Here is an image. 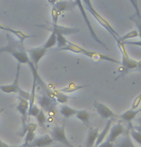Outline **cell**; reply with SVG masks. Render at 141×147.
I'll use <instances>...</instances> for the list:
<instances>
[{
  "instance_id": "1",
  "label": "cell",
  "mask_w": 141,
  "mask_h": 147,
  "mask_svg": "<svg viewBox=\"0 0 141 147\" xmlns=\"http://www.w3.org/2000/svg\"><path fill=\"white\" fill-rule=\"evenodd\" d=\"M7 44L0 48V53H7L16 58L17 63L28 64L30 59L27 55V50L25 49L24 41L16 39L11 34H7Z\"/></svg>"
},
{
  "instance_id": "2",
  "label": "cell",
  "mask_w": 141,
  "mask_h": 147,
  "mask_svg": "<svg viewBox=\"0 0 141 147\" xmlns=\"http://www.w3.org/2000/svg\"><path fill=\"white\" fill-rule=\"evenodd\" d=\"M19 74H20V64L17 63L16 78H14V80L13 81V83L8 84V85H0V90L5 94H11V93L17 94L18 96H20V98L29 100L30 94H29L28 92H26V91H24V90H22L19 86Z\"/></svg>"
},
{
  "instance_id": "3",
  "label": "cell",
  "mask_w": 141,
  "mask_h": 147,
  "mask_svg": "<svg viewBox=\"0 0 141 147\" xmlns=\"http://www.w3.org/2000/svg\"><path fill=\"white\" fill-rule=\"evenodd\" d=\"M82 2H83V4H84V8L87 9V10L92 14V16L94 17V18H95L97 21L100 23V25L103 26V27H104L106 30H107L108 33H110L111 36H113V38L115 39V41L118 39V37L120 36L118 34V33H117V32L114 30L112 27H111V26L110 25V23H108L107 20H106L104 17L101 16V14H100L99 13H97L96 10L93 8V6L91 4V0H82Z\"/></svg>"
},
{
  "instance_id": "4",
  "label": "cell",
  "mask_w": 141,
  "mask_h": 147,
  "mask_svg": "<svg viewBox=\"0 0 141 147\" xmlns=\"http://www.w3.org/2000/svg\"><path fill=\"white\" fill-rule=\"evenodd\" d=\"M117 45H118L120 51L122 53V62H121V67L118 69V72L121 74L116 79H118L120 76H125L126 74H128L131 70L137 69V61L131 59V58L129 57L127 50H126V45H124L121 42H117Z\"/></svg>"
},
{
  "instance_id": "5",
  "label": "cell",
  "mask_w": 141,
  "mask_h": 147,
  "mask_svg": "<svg viewBox=\"0 0 141 147\" xmlns=\"http://www.w3.org/2000/svg\"><path fill=\"white\" fill-rule=\"evenodd\" d=\"M37 102H39L40 106L42 107V109L43 111H46L47 113H49L50 115H53L56 112L57 109V100L55 98L50 96L46 94H42V96H39L37 98Z\"/></svg>"
},
{
  "instance_id": "6",
  "label": "cell",
  "mask_w": 141,
  "mask_h": 147,
  "mask_svg": "<svg viewBox=\"0 0 141 147\" xmlns=\"http://www.w3.org/2000/svg\"><path fill=\"white\" fill-rule=\"evenodd\" d=\"M50 137L52 138L53 142H60L66 147H74L69 142V140H67L66 135H65V127H64V124H63L61 126H55V127L52 129Z\"/></svg>"
},
{
  "instance_id": "7",
  "label": "cell",
  "mask_w": 141,
  "mask_h": 147,
  "mask_svg": "<svg viewBox=\"0 0 141 147\" xmlns=\"http://www.w3.org/2000/svg\"><path fill=\"white\" fill-rule=\"evenodd\" d=\"M74 1H75V3H76V7H78V8H79V10H80V11H81L82 16H83V18H84V22H86V24H87V28H89V34H90V36H91V37H92L93 39L95 40L98 44H100V45L103 46V47H105L106 49H108L107 45H106V44H104L101 40L99 39V37L97 36V34H95V32H94L93 28H92V26H91V24H90V22H89V17H87V13H86V9L84 8V4H83V2H82V0H74Z\"/></svg>"
},
{
  "instance_id": "8",
  "label": "cell",
  "mask_w": 141,
  "mask_h": 147,
  "mask_svg": "<svg viewBox=\"0 0 141 147\" xmlns=\"http://www.w3.org/2000/svg\"><path fill=\"white\" fill-rule=\"evenodd\" d=\"M47 50L42 47H35V48H31L27 50V55L32 64L35 66L36 69H39V63L40 59L46 55Z\"/></svg>"
},
{
  "instance_id": "9",
  "label": "cell",
  "mask_w": 141,
  "mask_h": 147,
  "mask_svg": "<svg viewBox=\"0 0 141 147\" xmlns=\"http://www.w3.org/2000/svg\"><path fill=\"white\" fill-rule=\"evenodd\" d=\"M37 27L44 29V30L50 31V32H54L56 34H61L63 36H70V34L79 33L80 30L74 28H67L63 27V26L58 25V24H50V25H39Z\"/></svg>"
},
{
  "instance_id": "10",
  "label": "cell",
  "mask_w": 141,
  "mask_h": 147,
  "mask_svg": "<svg viewBox=\"0 0 141 147\" xmlns=\"http://www.w3.org/2000/svg\"><path fill=\"white\" fill-rule=\"evenodd\" d=\"M18 103L16 105V110L21 116V130L25 128L27 124V117H28V109H29V101L18 96Z\"/></svg>"
},
{
  "instance_id": "11",
  "label": "cell",
  "mask_w": 141,
  "mask_h": 147,
  "mask_svg": "<svg viewBox=\"0 0 141 147\" xmlns=\"http://www.w3.org/2000/svg\"><path fill=\"white\" fill-rule=\"evenodd\" d=\"M125 128L121 123H116L112 126H110V129L108 131V139L106 140V142H112L114 143V142L118 139V138L125 133Z\"/></svg>"
},
{
  "instance_id": "12",
  "label": "cell",
  "mask_w": 141,
  "mask_h": 147,
  "mask_svg": "<svg viewBox=\"0 0 141 147\" xmlns=\"http://www.w3.org/2000/svg\"><path fill=\"white\" fill-rule=\"evenodd\" d=\"M93 105H94V107H95L97 113H98L100 116L103 117V119H115V117H116V115L114 114L113 112L111 111L108 106H106L105 104L101 103V102L94 101Z\"/></svg>"
},
{
  "instance_id": "13",
  "label": "cell",
  "mask_w": 141,
  "mask_h": 147,
  "mask_svg": "<svg viewBox=\"0 0 141 147\" xmlns=\"http://www.w3.org/2000/svg\"><path fill=\"white\" fill-rule=\"evenodd\" d=\"M61 51H69V52L75 53V54L84 55L87 57H89L90 54H91V51H89V50L84 49L83 47L76 45V44H74V43H71L70 41H68V43H67V45L65 47H63V48L61 49Z\"/></svg>"
},
{
  "instance_id": "14",
  "label": "cell",
  "mask_w": 141,
  "mask_h": 147,
  "mask_svg": "<svg viewBox=\"0 0 141 147\" xmlns=\"http://www.w3.org/2000/svg\"><path fill=\"white\" fill-rule=\"evenodd\" d=\"M114 147H134L131 138L129 134V130L126 131L114 142Z\"/></svg>"
},
{
  "instance_id": "15",
  "label": "cell",
  "mask_w": 141,
  "mask_h": 147,
  "mask_svg": "<svg viewBox=\"0 0 141 147\" xmlns=\"http://www.w3.org/2000/svg\"><path fill=\"white\" fill-rule=\"evenodd\" d=\"M53 6L61 13L63 11L73 10L76 7V3L74 0H61L57 1Z\"/></svg>"
},
{
  "instance_id": "16",
  "label": "cell",
  "mask_w": 141,
  "mask_h": 147,
  "mask_svg": "<svg viewBox=\"0 0 141 147\" xmlns=\"http://www.w3.org/2000/svg\"><path fill=\"white\" fill-rule=\"evenodd\" d=\"M53 142H53L52 138L49 135H44V136L39 138H35L33 142H30L29 144L32 147H47Z\"/></svg>"
},
{
  "instance_id": "17",
  "label": "cell",
  "mask_w": 141,
  "mask_h": 147,
  "mask_svg": "<svg viewBox=\"0 0 141 147\" xmlns=\"http://www.w3.org/2000/svg\"><path fill=\"white\" fill-rule=\"evenodd\" d=\"M140 112H141V107L138 108V109H136V110L130 109V110L126 111L125 113H123L122 115H120L119 117L123 120V121H125V122H127L128 124H130V123L133 121V119L140 113Z\"/></svg>"
},
{
  "instance_id": "18",
  "label": "cell",
  "mask_w": 141,
  "mask_h": 147,
  "mask_svg": "<svg viewBox=\"0 0 141 147\" xmlns=\"http://www.w3.org/2000/svg\"><path fill=\"white\" fill-rule=\"evenodd\" d=\"M99 134V128H90L89 133H87V140H86V147H93L95 144L96 139Z\"/></svg>"
},
{
  "instance_id": "19",
  "label": "cell",
  "mask_w": 141,
  "mask_h": 147,
  "mask_svg": "<svg viewBox=\"0 0 141 147\" xmlns=\"http://www.w3.org/2000/svg\"><path fill=\"white\" fill-rule=\"evenodd\" d=\"M0 30L5 31V32H7V33H10V34H14V36H16V37L18 38L19 40H21V41H24L25 39H27V38L34 37V36H28V34H24V33H22V32H20V31L13 30V29H11V28L4 27V26L1 25V24H0Z\"/></svg>"
},
{
  "instance_id": "20",
  "label": "cell",
  "mask_w": 141,
  "mask_h": 147,
  "mask_svg": "<svg viewBox=\"0 0 141 147\" xmlns=\"http://www.w3.org/2000/svg\"><path fill=\"white\" fill-rule=\"evenodd\" d=\"M111 122H112V119H108L107 124H106L105 128L103 129L102 132H100V133L98 134V137H97V139H96L95 144H94L96 147L98 146V145L100 144V143H102L103 142H104V140H105V138L108 136V131H110V126H111Z\"/></svg>"
},
{
  "instance_id": "21",
  "label": "cell",
  "mask_w": 141,
  "mask_h": 147,
  "mask_svg": "<svg viewBox=\"0 0 141 147\" xmlns=\"http://www.w3.org/2000/svg\"><path fill=\"white\" fill-rule=\"evenodd\" d=\"M76 117L84 123V125L89 126V114L87 110H77V113H76Z\"/></svg>"
},
{
  "instance_id": "22",
  "label": "cell",
  "mask_w": 141,
  "mask_h": 147,
  "mask_svg": "<svg viewBox=\"0 0 141 147\" xmlns=\"http://www.w3.org/2000/svg\"><path fill=\"white\" fill-rule=\"evenodd\" d=\"M60 113L63 117H64L65 119H68V117H71L73 116H75L76 113H77V110L74 109L72 107H69L67 105H63L60 109Z\"/></svg>"
},
{
  "instance_id": "23",
  "label": "cell",
  "mask_w": 141,
  "mask_h": 147,
  "mask_svg": "<svg viewBox=\"0 0 141 147\" xmlns=\"http://www.w3.org/2000/svg\"><path fill=\"white\" fill-rule=\"evenodd\" d=\"M53 93H54V96H55L57 102L61 103V104L67 103V101H68V99H69L67 95H65V94L63 93V92H61V91H57V90H54L53 91Z\"/></svg>"
},
{
  "instance_id": "24",
  "label": "cell",
  "mask_w": 141,
  "mask_h": 147,
  "mask_svg": "<svg viewBox=\"0 0 141 147\" xmlns=\"http://www.w3.org/2000/svg\"><path fill=\"white\" fill-rule=\"evenodd\" d=\"M87 86H89V85H78L76 83H71V84H69L67 87L61 89V92H63L64 94L65 93H73V92H75V91H77L79 89H83V88H86Z\"/></svg>"
},
{
  "instance_id": "25",
  "label": "cell",
  "mask_w": 141,
  "mask_h": 147,
  "mask_svg": "<svg viewBox=\"0 0 141 147\" xmlns=\"http://www.w3.org/2000/svg\"><path fill=\"white\" fill-rule=\"evenodd\" d=\"M129 126H130V129H128V130H129V134H130L131 138L133 140H136V142L138 143L139 145H141V134L139 133L138 131H136V129L133 127L131 123H130V124H129Z\"/></svg>"
},
{
  "instance_id": "26",
  "label": "cell",
  "mask_w": 141,
  "mask_h": 147,
  "mask_svg": "<svg viewBox=\"0 0 141 147\" xmlns=\"http://www.w3.org/2000/svg\"><path fill=\"white\" fill-rule=\"evenodd\" d=\"M56 40H57L56 45L58 46L59 50L65 47L67 45V43H68V40H67L66 38L64 37V36H63L61 34H56Z\"/></svg>"
},
{
  "instance_id": "27",
  "label": "cell",
  "mask_w": 141,
  "mask_h": 147,
  "mask_svg": "<svg viewBox=\"0 0 141 147\" xmlns=\"http://www.w3.org/2000/svg\"><path fill=\"white\" fill-rule=\"evenodd\" d=\"M56 43H57V40H56V33H54V32H51V34H50L48 39H47L46 42L44 43L43 48L48 50L50 48H52V47H54L56 45Z\"/></svg>"
},
{
  "instance_id": "28",
  "label": "cell",
  "mask_w": 141,
  "mask_h": 147,
  "mask_svg": "<svg viewBox=\"0 0 141 147\" xmlns=\"http://www.w3.org/2000/svg\"><path fill=\"white\" fill-rule=\"evenodd\" d=\"M36 119H37V124H39L40 127H44L46 120H47V117H46V115L44 113V111H43L42 109H40L39 114H37V116L36 117Z\"/></svg>"
},
{
  "instance_id": "29",
  "label": "cell",
  "mask_w": 141,
  "mask_h": 147,
  "mask_svg": "<svg viewBox=\"0 0 141 147\" xmlns=\"http://www.w3.org/2000/svg\"><path fill=\"white\" fill-rule=\"evenodd\" d=\"M136 36H138V32H137L136 30H134V31H131L130 33L126 34L125 36H119L118 39L116 40V42H123V41L129 40V39H131V38H134Z\"/></svg>"
},
{
  "instance_id": "30",
  "label": "cell",
  "mask_w": 141,
  "mask_h": 147,
  "mask_svg": "<svg viewBox=\"0 0 141 147\" xmlns=\"http://www.w3.org/2000/svg\"><path fill=\"white\" fill-rule=\"evenodd\" d=\"M37 130V124L36 123H27L25 126L24 129H22L21 131H20L19 135L21 137H24V135L26 134V132H35Z\"/></svg>"
},
{
  "instance_id": "31",
  "label": "cell",
  "mask_w": 141,
  "mask_h": 147,
  "mask_svg": "<svg viewBox=\"0 0 141 147\" xmlns=\"http://www.w3.org/2000/svg\"><path fill=\"white\" fill-rule=\"evenodd\" d=\"M131 19L133 20V21L134 22V24H136V28H137V32H138V36L141 38V19L138 18L136 14H134V16H131Z\"/></svg>"
},
{
  "instance_id": "32",
  "label": "cell",
  "mask_w": 141,
  "mask_h": 147,
  "mask_svg": "<svg viewBox=\"0 0 141 147\" xmlns=\"http://www.w3.org/2000/svg\"><path fill=\"white\" fill-rule=\"evenodd\" d=\"M60 14H61L60 11H59L54 6H53L52 10H51V16H52V23L53 24H58V19H59Z\"/></svg>"
},
{
  "instance_id": "33",
  "label": "cell",
  "mask_w": 141,
  "mask_h": 147,
  "mask_svg": "<svg viewBox=\"0 0 141 147\" xmlns=\"http://www.w3.org/2000/svg\"><path fill=\"white\" fill-rule=\"evenodd\" d=\"M24 144H29L30 142H32L34 140V139L36 138L35 136V132H26V134L24 135Z\"/></svg>"
},
{
  "instance_id": "34",
  "label": "cell",
  "mask_w": 141,
  "mask_h": 147,
  "mask_svg": "<svg viewBox=\"0 0 141 147\" xmlns=\"http://www.w3.org/2000/svg\"><path fill=\"white\" fill-rule=\"evenodd\" d=\"M39 112H40V108L37 107L36 104L32 105V106L29 107V109H28V117H36L37 116V114H39Z\"/></svg>"
},
{
  "instance_id": "35",
  "label": "cell",
  "mask_w": 141,
  "mask_h": 147,
  "mask_svg": "<svg viewBox=\"0 0 141 147\" xmlns=\"http://www.w3.org/2000/svg\"><path fill=\"white\" fill-rule=\"evenodd\" d=\"M141 103V93L139 94L138 96H136V98H134V100L133 102V104H131V110H136V109H138L139 107V104Z\"/></svg>"
},
{
  "instance_id": "36",
  "label": "cell",
  "mask_w": 141,
  "mask_h": 147,
  "mask_svg": "<svg viewBox=\"0 0 141 147\" xmlns=\"http://www.w3.org/2000/svg\"><path fill=\"white\" fill-rule=\"evenodd\" d=\"M130 2L131 3V5H133V7L134 8V10H136V13H134V14H136L138 18L141 19V13H140V11H139V8H138V3H137V0H130Z\"/></svg>"
},
{
  "instance_id": "37",
  "label": "cell",
  "mask_w": 141,
  "mask_h": 147,
  "mask_svg": "<svg viewBox=\"0 0 141 147\" xmlns=\"http://www.w3.org/2000/svg\"><path fill=\"white\" fill-rule=\"evenodd\" d=\"M123 43L124 45H131V46H138V47H141V40L139 41H131V40H126V41H123Z\"/></svg>"
},
{
  "instance_id": "38",
  "label": "cell",
  "mask_w": 141,
  "mask_h": 147,
  "mask_svg": "<svg viewBox=\"0 0 141 147\" xmlns=\"http://www.w3.org/2000/svg\"><path fill=\"white\" fill-rule=\"evenodd\" d=\"M97 147H114V143L108 142H103L102 143H100Z\"/></svg>"
},
{
  "instance_id": "39",
  "label": "cell",
  "mask_w": 141,
  "mask_h": 147,
  "mask_svg": "<svg viewBox=\"0 0 141 147\" xmlns=\"http://www.w3.org/2000/svg\"><path fill=\"white\" fill-rule=\"evenodd\" d=\"M0 147H11V146H9L8 144H6L5 142H3L2 140L0 139Z\"/></svg>"
},
{
  "instance_id": "40",
  "label": "cell",
  "mask_w": 141,
  "mask_h": 147,
  "mask_svg": "<svg viewBox=\"0 0 141 147\" xmlns=\"http://www.w3.org/2000/svg\"><path fill=\"white\" fill-rule=\"evenodd\" d=\"M48 1L49 4H51V5H54L56 2H57V0H47Z\"/></svg>"
},
{
  "instance_id": "41",
  "label": "cell",
  "mask_w": 141,
  "mask_h": 147,
  "mask_svg": "<svg viewBox=\"0 0 141 147\" xmlns=\"http://www.w3.org/2000/svg\"><path fill=\"white\" fill-rule=\"evenodd\" d=\"M14 147H16V146H14ZM16 147H32L30 144H24V143H23V144L22 145H20V146H16Z\"/></svg>"
},
{
  "instance_id": "42",
  "label": "cell",
  "mask_w": 141,
  "mask_h": 147,
  "mask_svg": "<svg viewBox=\"0 0 141 147\" xmlns=\"http://www.w3.org/2000/svg\"><path fill=\"white\" fill-rule=\"evenodd\" d=\"M139 122L141 123V117H140V119H139Z\"/></svg>"
},
{
  "instance_id": "43",
  "label": "cell",
  "mask_w": 141,
  "mask_h": 147,
  "mask_svg": "<svg viewBox=\"0 0 141 147\" xmlns=\"http://www.w3.org/2000/svg\"><path fill=\"white\" fill-rule=\"evenodd\" d=\"M140 146H141V145H140Z\"/></svg>"
}]
</instances>
